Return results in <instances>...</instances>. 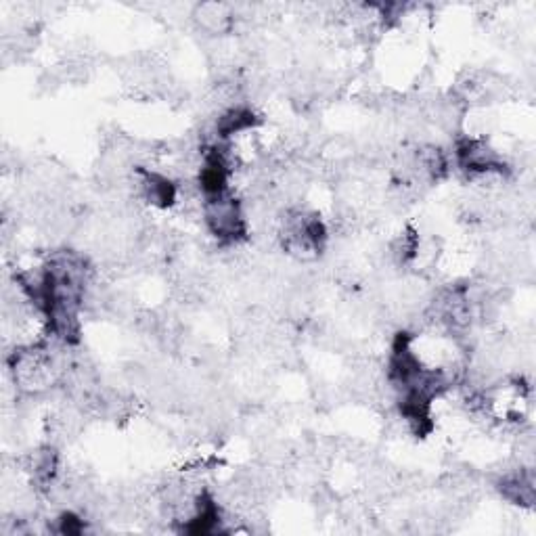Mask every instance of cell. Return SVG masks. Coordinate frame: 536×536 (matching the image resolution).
<instances>
[{
	"label": "cell",
	"instance_id": "3957f363",
	"mask_svg": "<svg viewBox=\"0 0 536 536\" xmlns=\"http://www.w3.org/2000/svg\"><path fill=\"white\" fill-rule=\"evenodd\" d=\"M497 488L503 499L520 507H532L536 501V480L530 467H520L499 478Z\"/></svg>",
	"mask_w": 536,
	"mask_h": 536
},
{
	"label": "cell",
	"instance_id": "7a4b0ae2",
	"mask_svg": "<svg viewBox=\"0 0 536 536\" xmlns=\"http://www.w3.org/2000/svg\"><path fill=\"white\" fill-rule=\"evenodd\" d=\"M191 19L197 26V30H201L204 34L225 36V34H231V30L235 28L237 13L231 5L216 3V0H212V3L195 5L191 11Z\"/></svg>",
	"mask_w": 536,
	"mask_h": 536
},
{
	"label": "cell",
	"instance_id": "6da1fadb",
	"mask_svg": "<svg viewBox=\"0 0 536 536\" xmlns=\"http://www.w3.org/2000/svg\"><path fill=\"white\" fill-rule=\"evenodd\" d=\"M201 216H204L210 235L222 245H237L248 237V220H245L243 204L233 191L204 197Z\"/></svg>",
	"mask_w": 536,
	"mask_h": 536
}]
</instances>
